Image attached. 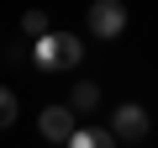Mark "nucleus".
I'll return each instance as SVG.
<instances>
[{"label":"nucleus","mask_w":158,"mask_h":148,"mask_svg":"<svg viewBox=\"0 0 158 148\" xmlns=\"http://www.w3.org/2000/svg\"><path fill=\"white\" fill-rule=\"evenodd\" d=\"M79 58H85V42H79L74 32H42L32 42V63L42 74H63V69H79Z\"/></svg>","instance_id":"obj_1"},{"label":"nucleus","mask_w":158,"mask_h":148,"mask_svg":"<svg viewBox=\"0 0 158 148\" xmlns=\"http://www.w3.org/2000/svg\"><path fill=\"white\" fill-rule=\"evenodd\" d=\"M85 21H90L95 37H121L127 32V6H121V0H95Z\"/></svg>","instance_id":"obj_2"},{"label":"nucleus","mask_w":158,"mask_h":148,"mask_svg":"<svg viewBox=\"0 0 158 148\" xmlns=\"http://www.w3.org/2000/svg\"><path fill=\"white\" fill-rule=\"evenodd\" d=\"M37 132H42L48 143H69V137H74V106H48V111L37 116Z\"/></svg>","instance_id":"obj_3"},{"label":"nucleus","mask_w":158,"mask_h":148,"mask_svg":"<svg viewBox=\"0 0 158 148\" xmlns=\"http://www.w3.org/2000/svg\"><path fill=\"white\" fill-rule=\"evenodd\" d=\"M111 132H116V143H142L148 137V111L142 106H121L111 116Z\"/></svg>","instance_id":"obj_4"},{"label":"nucleus","mask_w":158,"mask_h":148,"mask_svg":"<svg viewBox=\"0 0 158 148\" xmlns=\"http://www.w3.org/2000/svg\"><path fill=\"white\" fill-rule=\"evenodd\" d=\"M74 148H111L116 143V132L111 127H74V137H69Z\"/></svg>","instance_id":"obj_5"},{"label":"nucleus","mask_w":158,"mask_h":148,"mask_svg":"<svg viewBox=\"0 0 158 148\" xmlns=\"http://www.w3.org/2000/svg\"><path fill=\"white\" fill-rule=\"evenodd\" d=\"M69 106H74V111H95V106H100V85L79 80V85H74V95H69Z\"/></svg>","instance_id":"obj_6"},{"label":"nucleus","mask_w":158,"mask_h":148,"mask_svg":"<svg viewBox=\"0 0 158 148\" xmlns=\"http://www.w3.org/2000/svg\"><path fill=\"white\" fill-rule=\"evenodd\" d=\"M21 32L37 42V37H42V32H53V27H48V16H42V11H27V16H21Z\"/></svg>","instance_id":"obj_7"},{"label":"nucleus","mask_w":158,"mask_h":148,"mask_svg":"<svg viewBox=\"0 0 158 148\" xmlns=\"http://www.w3.org/2000/svg\"><path fill=\"white\" fill-rule=\"evenodd\" d=\"M11 122H16V95L0 85V127H11Z\"/></svg>","instance_id":"obj_8"}]
</instances>
